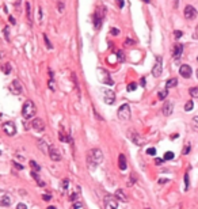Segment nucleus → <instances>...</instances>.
<instances>
[{
  "label": "nucleus",
  "instance_id": "37998d69",
  "mask_svg": "<svg viewBox=\"0 0 198 209\" xmlns=\"http://www.w3.org/2000/svg\"><path fill=\"white\" fill-rule=\"evenodd\" d=\"M193 125H194V128L198 129V116H195V117L193 118Z\"/></svg>",
  "mask_w": 198,
  "mask_h": 209
},
{
  "label": "nucleus",
  "instance_id": "79ce46f5",
  "mask_svg": "<svg viewBox=\"0 0 198 209\" xmlns=\"http://www.w3.org/2000/svg\"><path fill=\"white\" fill-rule=\"evenodd\" d=\"M133 44H135V41H133L132 38H126V41H125V45H126V46L133 45Z\"/></svg>",
  "mask_w": 198,
  "mask_h": 209
},
{
  "label": "nucleus",
  "instance_id": "bf43d9fd",
  "mask_svg": "<svg viewBox=\"0 0 198 209\" xmlns=\"http://www.w3.org/2000/svg\"><path fill=\"white\" fill-rule=\"evenodd\" d=\"M142 1H145V3H149V0H142Z\"/></svg>",
  "mask_w": 198,
  "mask_h": 209
},
{
  "label": "nucleus",
  "instance_id": "9d476101",
  "mask_svg": "<svg viewBox=\"0 0 198 209\" xmlns=\"http://www.w3.org/2000/svg\"><path fill=\"white\" fill-rule=\"evenodd\" d=\"M197 10H195L193 6H186V8H184V18L186 19H190V21H193V19L197 18Z\"/></svg>",
  "mask_w": 198,
  "mask_h": 209
},
{
  "label": "nucleus",
  "instance_id": "4d7b16f0",
  "mask_svg": "<svg viewBox=\"0 0 198 209\" xmlns=\"http://www.w3.org/2000/svg\"><path fill=\"white\" fill-rule=\"evenodd\" d=\"M166 182H167V179H160L159 183H166Z\"/></svg>",
  "mask_w": 198,
  "mask_h": 209
},
{
  "label": "nucleus",
  "instance_id": "72a5a7b5",
  "mask_svg": "<svg viewBox=\"0 0 198 209\" xmlns=\"http://www.w3.org/2000/svg\"><path fill=\"white\" fill-rule=\"evenodd\" d=\"M136 88H137V84H136V83H130V84H127V87H126L127 91H135Z\"/></svg>",
  "mask_w": 198,
  "mask_h": 209
},
{
  "label": "nucleus",
  "instance_id": "423d86ee",
  "mask_svg": "<svg viewBox=\"0 0 198 209\" xmlns=\"http://www.w3.org/2000/svg\"><path fill=\"white\" fill-rule=\"evenodd\" d=\"M118 200L115 198V195L107 194L105 197V209H117L118 208Z\"/></svg>",
  "mask_w": 198,
  "mask_h": 209
},
{
  "label": "nucleus",
  "instance_id": "cd10ccee",
  "mask_svg": "<svg viewBox=\"0 0 198 209\" xmlns=\"http://www.w3.org/2000/svg\"><path fill=\"white\" fill-rule=\"evenodd\" d=\"M193 107H194V103H193V101H189V102H186V105H184V110H186V111H191V110H193Z\"/></svg>",
  "mask_w": 198,
  "mask_h": 209
},
{
  "label": "nucleus",
  "instance_id": "c756f323",
  "mask_svg": "<svg viewBox=\"0 0 198 209\" xmlns=\"http://www.w3.org/2000/svg\"><path fill=\"white\" fill-rule=\"evenodd\" d=\"M117 58H118V61H121V63H124L125 61V54H124L122 50H118L117 52Z\"/></svg>",
  "mask_w": 198,
  "mask_h": 209
},
{
  "label": "nucleus",
  "instance_id": "20e7f679",
  "mask_svg": "<svg viewBox=\"0 0 198 209\" xmlns=\"http://www.w3.org/2000/svg\"><path fill=\"white\" fill-rule=\"evenodd\" d=\"M96 75H98L99 82L103 83V84H107V86H113L114 84L113 79L110 78V73L106 71V69H103V68H98V69H96Z\"/></svg>",
  "mask_w": 198,
  "mask_h": 209
},
{
  "label": "nucleus",
  "instance_id": "7c9ffc66",
  "mask_svg": "<svg viewBox=\"0 0 198 209\" xmlns=\"http://www.w3.org/2000/svg\"><path fill=\"white\" fill-rule=\"evenodd\" d=\"M167 95H168V90H163V91L159 92V99H166Z\"/></svg>",
  "mask_w": 198,
  "mask_h": 209
},
{
  "label": "nucleus",
  "instance_id": "c03bdc74",
  "mask_svg": "<svg viewBox=\"0 0 198 209\" xmlns=\"http://www.w3.org/2000/svg\"><path fill=\"white\" fill-rule=\"evenodd\" d=\"M182 34H183V33H182V31H179V30H177V31H174V36H175V38H180V37H182Z\"/></svg>",
  "mask_w": 198,
  "mask_h": 209
},
{
  "label": "nucleus",
  "instance_id": "473e14b6",
  "mask_svg": "<svg viewBox=\"0 0 198 209\" xmlns=\"http://www.w3.org/2000/svg\"><path fill=\"white\" fill-rule=\"evenodd\" d=\"M43 41H45L46 46H48V49H52V48H53V46H52V44H50V41H49V38H48V36H46V34H43Z\"/></svg>",
  "mask_w": 198,
  "mask_h": 209
},
{
  "label": "nucleus",
  "instance_id": "6e6d98bb",
  "mask_svg": "<svg viewBox=\"0 0 198 209\" xmlns=\"http://www.w3.org/2000/svg\"><path fill=\"white\" fill-rule=\"evenodd\" d=\"M141 86L145 87V78H141Z\"/></svg>",
  "mask_w": 198,
  "mask_h": 209
},
{
  "label": "nucleus",
  "instance_id": "864d4df0",
  "mask_svg": "<svg viewBox=\"0 0 198 209\" xmlns=\"http://www.w3.org/2000/svg\"><path fill=\"white\" fill-rule=\"evenodd\" d=\"M42 198H43V200H46V201H49V200H50V195L45 194V195H43V197H42Z\"/></svg>",
  "mask_w": 198,
  "mask_h": 209
},
{
  "label": "nucleus",
  "instance_id": "39448f33",
  "mask_svg": "<svg viewBox=\"0 0 198 209\" xmlns=\"http://www.w3.org/2000/svg\"><path fill=\"white\" fill-rule=\"evenodd\" d=\"M130 107H129V105H126V103H124L122 106L118 109V118H120L121 121H129L130 120Z\"/></svg>",
  "mask_w": 198,
  "mask_h": 209
},
{
  "label": "nucleus",
  "instance_id": "f03ea898",
  "mask_svg": "<svg viewBox=\"0 0 198 209\" xmlns=\"http://www.w3.org/2000/svg\"><path fill=\"white\" fill-rule=\"evenodd\" d=\"M36 113H37V107H36V105H34V102L30 99L26 101L23 107H22V116H23V118L30 120V118H33L36 116Z\"/></svg>",
  "mask_w": 198,
  "mask_h": 209
},
{
  "label": "nucleus",
  "instance_id": "58836bf2",
  "mask_svg": "<svg viewBox=\"0 0 198 209\" xmlns=\"http://www.w3.org/2000/svg\"><path fill=\"white\" fill-rule=\"evenodd\" d=\"M110 33H111L113 36H118V34H120V30H118V29H115V27H113L111 30H110Z\"/></svg>",
  "mask_w": 198,
  "mask_h": 209
},
{
  "label": "nucleus",
  "instance_id": "49530a36",
  "mask_svg": "<svg viewBox=\"0 0 198 209\" xmlns=\"http://www.w3.org/2000/svg\"><path fill=\"white\" fill-rule=\"evenodd\" d=\"M16 209H27V206L25 205V204H18V205H16Z\"/></svg>",
  "mask_w": 198,
  "mask_h": 209
},
{
  "label": "nucleus",
  "instance_id": "bb28decb",
  "mask_svg": "<svg viewBox=\"0 0 198 209\" xmlns=\"http://www.w3.org/2000/svg\"><path fill=\"white\" fill-rule=\"evenodd\" d=\"M26 14H27L28 21H31V6H30V3H26Z\"/></svg>",
  "mask_w": 198,
  "mask_h": 209
},
{
  "label": "nucleus",
  "instance_id": "6e6552de",
  "mask_svg": "<svg viewBox=\"0 0 198 209\" xmlns=\"http://www.w3.org/2000/svg\"><path fill=\"white\" fill-rule=\"evenodd\" d=\"M48 153H49L50 159L53 160V162H60L61 160V153L58 151L56 146H49V149H48Z\"/></svg>",
  "mask_w": 198,
  "mask_h": 209
},
{
  "label": "nucleus",
  "instance_id": "8fccbe9b",
  "mask_svg": "<svg viewBox=\"0 0 198 209\" xmlns=\"http://www.w3.org/2000/svg\"><path fill=\"white\" fill-rule=\"evenodd\" d=\"M58 11H60V12L64 11V4L63 3H58Z\"/></svg>",
  "mask_w": 198,
  "mask_h": 209
},
{
  "label": "nucleus",
  "instance_id": "6ab92c4d",
  "mask_svg": "<svg viewBox=\"0 0 198 209\" xmlns=\"http://www.w3.org/2000/svg\"><path fill=\"white\" fill-rule=\"evenodd\" d=\"M37 146H38V148L42 151L43 153H48V149H49V146L46 144V141L43 140V138H38L37 140Z\"/></svg>",
  "mask_w": 198,
  "mask_h": 209
},
{
  "label": "nucleus",
  "instance_id": "7ed1b4c3",
  "mask_svg": "<svg viewBox=\"0 0 198 209\" xmlns=\"http://www.w3.org/2000/svg\"><path fill=\"white\" fill-rule=\"evenodd\" d=\"M105 15H106V8L103 7V6H100V7H98L95 10V14H94V27H95V30L100 29Z\"/></svg>",
  "mask_w": 198,
  "mask_h": 209
},
{
  "label": "nucleus",
  "instance_id": "4468645a",
  "mask_svg": "<svg viewBox=\"0 0 198 209\" xmlns=\"http://www.w3.org/2000/svg\"><path fill=\"white\" fill-rule=\"evenodd\" d=\"M3 129L6 132V135H8V136H14L16 133V128H15L14 122H6L3 125Z\"/></svg>",
  "mask_w": 198,
  "mask_h": 209
},
{
  "label": "nucleus",
  "instance_id": "4c0bfd02",
  "mask_svg": "<svg viewBox=\"0 0 198 209\" xmlns=\"http://www.w3.org/2000/svg\"><path fill=\"white\" fill-rule=\"evenodd\" d=\"M184 183H186L184 189L187 190V189H189V173H186V174H184Z\"/></svg>",
  "mask_w": 198,
  "mask_h": 209
},
{
  "label": "nucleus",
  "instance_id": "5701e85b",
  "mask_svg": "<svg viewBox=\"0 0 198 209\" xmlns=\"http://www.w3.org/2000/svg\"><path fill=\"white\" fill-rule=\"evenodd\" d=\"M31 177L34 178L37 181V183H38V186H45V182L41 179V178L38 177V173H36V171H31Z\"/></svg>",
  "mask_w": 198,
  "mask_h": 209
},
{
  "label": "nucleus",
  "instance_id": "a19ab883",
  "mask_svg": "<svg viewBox=\"0 0 198 209\" xmlns=\"http://www.w3.org/2000/svg\"><path fill=\"white\" fill-rule=\"evenodd\" d=\"M12 166H14L15 168H18V170H23V166H22V164H18L16 162H12Z\"/></svg>",
  "mask_w": 198,
  "mask_h": 209
},
{
  "label": "nucleus",
  "instance_id": "393cba45",
  "mask_svg": "<svg viewBox=\"0 0 198 209\" xmlns=\"http://www.w3.org/2000/svg\"><path fill=\"white\" fill-rule=\"evenodd\" d=\"M58 136H60V141H63V143H69V141H71V137H69V135H64L63 132H60V133H58Z\"/></svg>",
  "mask_w": 198,
  "mask_h": 209
},
{
  "label": "nucleus",
  "instance_id": "2f4dec72",
  "mask_svg": "<svg viewBox=\"0 0 198 209\" xmlns=\"http://www.w3.org/2000/svg\"><path fill=\"white\" fill-rule=\"evenodd\" d=\"M11 69H12V68H11L10 64H4V65H3V72H4L6 75L11 73Z\"/></svg>",
  "mask_w": 198,
  "mask_h": 209
},
{
  "label": "nucleus",
  "instance_id": "13d9d810",
  "mask_svg": "<svg viewBox=\"0 0 198 209\" xmlns=\"http://www.w3.org/2000/svg\"><path fill=\"white\" fill-rule=\"evenodd\" d=\"M46 209H57V208H56V206H48Z\"/></svg>",
  "mask_w": 198,
  "mask_h": 209
},
{
  "label": "nucleus",
  "instance_id": "aec40b11",
  "mask_svg": "<svg viewBox=\"0 0 198 209\" xmlns=\"http://www.w3.org/2000/svg\"><path fill=\"white\" fill-rule=\"evenodd\" d=\"M115 198H117L118 201H121V202H126L127 201V197H126V194H125V191L122 190V189L115 190Z\"/></svg>",
  "mask_w": 198,
  "mask_h": 209
},
{
  "label": "nucleus",
  "instance_id": "f3484780",
  "mask_svg": "<svg viewBox=\"0 0 198 209\" xmlns=\"http://www.w3.org/2000/svg\"><path fill=\"white\" fill-rule=\"evenodd\" d=\"M172 110H174V105L171 102H166L163 105L162 111L164 116H171V114H172Z\"/></svg>",
  "mask_w": 198,
  "mask_h": 209
},
{
  "label": "nucleus",
  "instance_id": "09e8293b",
  "mask_svg": "<svg viewBox=\"0 0 198 209\" xmlns=\"http://www.w3.org/2000/svg\"><path fill=\"white\" fill-rule=\"evenodd\" d=\"M117 3H118V7L120 8L124 7V0H117Z\"/></svg>",
  "mask_w": 198,
  "mask_h": 209
},
{
  "label": "nucleus",
  "instance_id": "de8ad7c7",
  "mask_svg": "<svg viewBox=\"0 0 198 209\" xmlns=\"http://www.w3.org/2000/svg\"><path fill=\"white\" fill-rule=\"evenodd\" d=\"M163 162H164V159H159V158H156V160H155L156 164H162Z\"/></svg>",
  "mask_w": 198,
  "mask_h": 209
},
{
  "label": "nucleus",
  "instance_id": "f257e3e1",
  "mask_svg": "<svg viewBox=\"0 0 198 209\" xmlns=\"http://www.w3.org/2000/svg\"><path fill=\"white\" fill-rule=\"evenodd\" d=\"M102 162H103V153L100 149L94 148V149H91V151H88V153H87V163H88V166L91 167V168H95V167L99 166Z\"/></svg>",
  "mask_w": 198,
  "mask_h": 209
},
{
  "label": "nucleus",
  "instance_id": "052dcab7",
  "mask_svg": "<svg viewBox=\"0 0 198 209\" xmlns=\"http://www.w3.org/2000/svg\"><path fill=\"white\" fill-rule=\"evenodd\" d=\"M197 78H198V69H197Z\"/></svg>",
  "mask_w": 198,
  "mask_h": 209
},
{
  "label": "nucleus",
  "instance_id": "e433bc0d",
  "mask_svg": "<svg viewBox=\"0 0 198 209\" xmlns=\"http://www.w3.org/2000/svg\"><path fill=\"white\" fill-rule=\"evenodd\" d=\"M135 182H136V175H135V174H132V178L127 181V186H132Z\"/></svg>",
  "mask_w": 198,
  "mask_h": 209
},
{
  "label": "nucleus",
  "instance_id": "ea45409f",
  "mask_svg": "<svg viewBox=\"0 0 198 209\" xmlns=\"http://www.w3.org/2000/svg\"><path fill=\"white\" fill-rule=\"evenodd\" d=\"M147 153H148V155H155V153H156V149L155 148H148V149H147Z\"/></svg>",
  "mask_w": 198,
  "mask_h": 209
},
{
  "label": "nucleus",
  "instance_id": "412c9836",
  "mask_svg": "<svg viewBox=\"0 0 198 209\" xmlns=\"http://www.w3.org/2000/svg\"><path fill=\"white\" fill-rule=\"evenodd\" d=\"M118 167H120L121 171L126 170V158H125L124 153H121V155L118 156Z\"/></svg>",
  "mask_w": 198,
  "mask_h": 209
},
{
  "label": "nucleus",
  "instance_id": "2eb2a0df",
  "mask_svg": "<svg viewBox=\"0 0 198 209\" xmlns=\"http://www.w3.org/2000/svg\"><path fill=\"white\" fill-rule=\"evenodd\" d=\"M182 52H183V45L182 44H175L172 48V56L175 60H179L180 56H182Z\"/></svg>",
  "mask_w": 198,
  "mask_h": 209
},
{
  "label": "nucleus",
  "instance_id": "ddd939ff",
  "mask_svg": "<svg viewBox=\"0 0 198 209\" xmlns=\"http://www.w3.org/2000/svg\"><path fill=\"white\" fill-rule=\"evenodd\" d=\"M179 73H180V76H182V78H184V79L191 78V67H190V65H187V64L180 65Z\"/></svg>",
  "mask_w": 198,
  "mask_h": 209
},
{
  "label": "nucleus",
  "instance_id": "9b49d317",
  "mask_svg": "<svg viewBox=\"0 0 198 209\" xmlns=\"http://www.w3.org/2000/svg\"><path fill=\"white\" fill-rule=\"evenodd\" d=\"M31 126L36 132H43L45 131V122L41 118H34L31 121Z\"/></svg>",
  "mask_w": 198,
  "mask_h": 209
},
{
  "label": "nucleus",
  "instance_id": "603ef678",
  "mask_svg": "<svg viewBox=\"0 0 198 209\" xmlns=\"http://www.w3.org/2000/svg\"><path fill=\"white\" fill-rule=\"evenodd\" d=\"M10 22H11V25H15V19H14V16H10Z\"/></svg>",
  "mask_w": 198,
  "mask_h": 209
},
{
  "label": "nucleus",
  "instance_id": "0eeeda50",
  "mask_svg": "<svg viewBox=\"0 0 198 209\" xmlns=\"http://www.w3.org/2000/svg\"><path fill=\"white\" fill-rule=\"evenodd\" d=\"M102 98L107 105H113L115 102V94L111 90H102Z\"/></svg>",
  "mask_w": 198,
  "mask_h": 209
},
{
  "label": "nucleus",
  "instance_id": "c9c22d12",
  "mask_svg": "<svg viewBox=\"0 0 198 209\" xmlns=\"http://www.w3.org/2000/svg\"><path fill=\"white\" fill-rule=\"evenodd\" d=\"M4 36H6V39H7V41H10V27H8V26L4 27Z\"/></svg>",
  "mask_w": 198,
  "mask_h": 209
},
{
  "label": "nucleus",
  "instance_id": "dca6fc26",
  "mask_svg": "<svg viewBox=\"0 0 198 209\" xmlns=\"http://www.w3.org/2000/svg\"><path fill=\"white\" fill-rule=\"evenodd\" d=\"M129 136H130V140L135 143L136 146H144V144H145V140L140 137V136H138L136 132H133V131L129 132Z\"/></svg>",
  "mask_w": 198,
  "mask_h": 209
},
{
  "label": "nucleus",
  "instance_id": "e2e57ef3",
  "mask_svg": "<svg viewBox=\"0 0 198 209\" xmlns=\"http://www.w3.org/2000/svg\"><path fill=\"white\" fill-rule=\"evenodd\" d=\"M147 209H149V208H147Z\"/></svg>",
  "mask_w": 198,
  "mask_h": 209
},
{
  "label": "nucleus",
  "instance_id": "5fc2aeb1",
  "mask_svg": "<svg viewBox=\"0 0 198 209\" xmlns=\"http://www.w3.org/2000/svg\"><path fill=\"white\" fill-rule=\"evenodd\" d=\"M194 38H198V25H197V29H195V33H194Z\"/></svg>",
  "mask_w": 198,
  "mask_h": 209
},
{
  "label": "nucleus",
  "instance_id": "a18cd8bd",
  "mask_svg": "<svg viewBox=\"0 0 198 209\" xmlns=\"http://www.w3.org/2000/svg\"><path fill=\"white\" fill-rule=\"evenodd\" d=\"M189 152H190V146H186L183 149V155H187Z\"/></svg>",
  "mask_w": 198,
  "mask_h": 209
},
{
  "label": "nucleus",
  "instance_id": "0e129e2a",
  "mask_svg": "<svg viewBox=\"0 0 198 209\" xmlns=\"http://www.w3.org/2000/svg\"><path fill=\"white\" fill-rule=\"evenodd\" d=\"M0 153H1V152H0Z\"/></svg>",
  "mask_w": 198,
  "mask_h": 209
},
{
  "label": "nucleus",
  "instance_id": "c85d7f7f",
  "mask_svg": "<svg viewBox=\"0 0 198 209\" xmlns=\"http://www.w3.org/2000/svg\"><path fill=\"white\" fill-rule=\"evenodd\" d=\"M174 152H171V151H168V152H166L164 153V158H163V159L164 160H172L174 159Z\"/></svg>",
  "mask_w": 198,
  "mask_h": 209
},
{
  "label": "nucleus",
  "instance_id": "f704fd0d",
  "mask_svg": "<svg viewBox=\"0 0 198 209\" xmlns=\"http://www.w3.org/2000/svg\"><path fill=\"white\" fill-rule=\"evenodd\" d=\"M68 185H69V179H63V182H61V188H63L64 190H67L68 189Z\"/></svg>",
  "mask_w": 198,
  "mask_h": 209
},
{
  "label": "nucleus",
  "instance_id": "4be33fe9",
  "mask_svg": "<svg viewBox=\"0 0 198 209\" xmlns=\"http://www.w3.org/2000/svg\"><path fill=\"white\" fill-rule=\"evenodd\" d=\"M177 86H178V79L172 78V79H168V80H167L166 88L168 90V88H172V87H177Z\"/></svg>",
  "mask_w": 198,
  "mask_h": 209
},
{
  "label": "nucleus",
  "instance_id": "a211bd4d",
  "mask_svg": "<svg viewBox=\"0 0 198 209\" xmlns=\"http://www.w3.org/2000/svg\"><path fill=\"white\" fill-rule=\"evenodd\" d=\"M11 205V197L8 194L0 195V206H10Z\"/></svg>",
  "mask_w": 198,
  "mask_h": 209
},
{
  "label": "nucleus",
  "instance_id": "f8f14e48",
  "mask_svg": "<svg viewBox=\"0 0 198 209\" xmlns=\"http://www.w3.org/2000/svg\"><path fill=\"white\" fill-rule=\"evenodd\" d=\"M10 91L12 92V94H15V95H19V94L23 92V87H22V84L18 80H14V82L10 84Z\"/></svg>",
  "mask_w": 198,
  "mask_h": 209
},
{
  "label": "nucleus",
  "instance_id": "3c124183",
  "mask_svg": "<svg viewBox=\"0 0 198 209\" xmlns=\"http://www.w3.org/2000/svg\"><path fill=\"white\" fill-rule=\"evenodd\" d=\"M49 88H50V90H54V86H53V80H49Z\"/></svg>",
  "mask_w": 198,
  "mask_h": 209
},
{
  "label": "nucleus",
  "instance_id": "a878e982",
  "mask_svg": "<svg viewBox=\"0 0 198 209\" xmlns=\"http://www.w3.org/2000/svg\"><path fill=\"white\" fill-rule=\"evenodd\" d=\"M189 94H190L193 98H198V87H191L189 90Z\"/></svg>",
  "mask_w": 198,
  "mask_h": 209
},
{
  "label": "nucleus",
  "instance_id": "b1692460",
  "mask_svg": "<svg viewBox=\"0 0 198 209\" xmlns=\"http://www.w3.org/2000/svg\"><path fill=\"white\" fill-rule=\"evenodd\" d=\"M30 167H31V170L36 171V173H39V171H41V166H39L37 162H34V160L30 162Z\"/></svg>",
  "mask_w": 198,
  "mask_h": 209
},
{
  "label": "nucleus",
  "instance_id": "1a4fd4ad",
  "mask_svg": "<svg viewBox=\"0 0 198 209\" xmlns=\"http://www.w3.org/2000/svg\"><path fill=\"white\" fill-rule=\"evenodd\" d=\"M162 71H163V63H162V57H156V63L152 68V75L155 78H159L160 75H162Z\"/></svg>",
  "mask_w": 198,
  "mask_h": 209
},
{
  "label": "nucleus",
  "instance_id": "680f3d73",
  "mask_svg": "<svg viewBox=\"0 0 198 209\" xmlns=\"http://www.w3.org/2000/svg\"><path fill=\"white\" fill-rule=\"evenodd\" d=\"M197 61H198V57H197Z\"/></svg>",
  "mask_w": 198,
  "mask_h": 209
}]
</instances>
